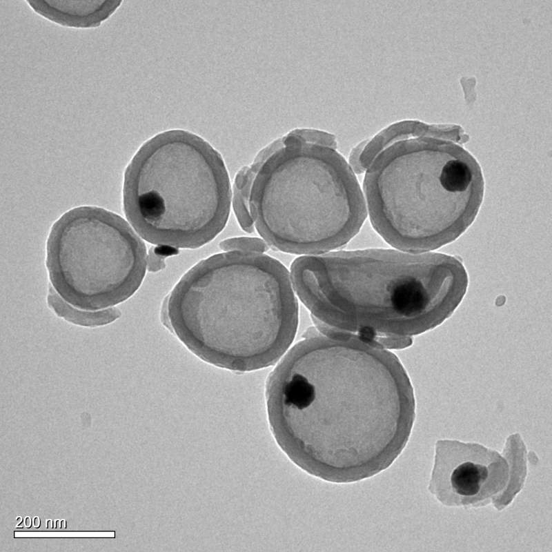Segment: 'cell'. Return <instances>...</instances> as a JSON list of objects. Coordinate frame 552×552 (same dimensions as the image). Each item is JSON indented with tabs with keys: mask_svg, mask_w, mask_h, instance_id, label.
<instances>
[{
	"mask_svg": "<svg viewBox=\"0 0 552 552\" xmlns=\"http://www.w3.org/2000/svg\"><path fill=\"white\" fill-rule=\"evenodd\" d=\"M504 455L480 444L441 440L435 444L430 493L446 506L509 505L523 486L526 451L518 434L507 438Z\"/></svg>",
	"mask_w": 552,
	"mask_h": 552,
	"instance_id": "ba28073f",
	"label": "cell"
},
{
	"mask_svg": "<svg viewBox=\"0 0 552 552\" xmlns=\"http://www.w3.org/2000/svg\"><path fill=\"white\" fill-rule=\"evenodd\" d=\"M336 145L330 134L295 130L256 156L249 210L268 246L318 255L359 233L367 217L363 191Z\"/></svg>",
	"mask_w": 552,
	"mask_h": 552,
	"instance_id": "5b68a950",
	"label": "cell"
},
{
	"mask_svg": "<svg viewBox=\"0 0 552 552\" xmlns=\"http://www.w3.org/2000/svg\"><path fill=\"white\" fill-rule=\"evenodd\" d=\"M253 178L250 167L241 168L236 175L233 192V206L241 228L248 233L254 230V224L249 210L250 191Z\"/></svg>",
	"mask_w": 552,
	"mask_h": 552,
	"instance_id": "30bf717a",
	"label": "cell"
},
{
	"mask_svg": "<svg viewBox=\"0 0 552 552\" xmlns=\"http://www.w3.org/2000/svg\"><path fill=\"white\" fill-rule=\"evenodd\" d=\"M364 172L367 215L392 247L428 252L459 237L473 223L484 190L481 168L457 145L389 129L352 153Z\"/></svg>",
	"mask_w": 552,
	"mask_h": 552,
	"instance_id": "277c9868",
	"label": "cell"
},
{
	"mask_svg": "<svg viewBox=\"0 0 552 552\" xmlns=\"http://www.w3.org/2000/svg\"><path fill=\"white\" fill-rule=\"evenodd\" d=\"M224 252H246L264 253L269 246L262 238L239 237L226 239L219 244Z\"/></svg>",
	"mask_w": 552,
	"mask_h": 552,
	"instance_id": "8fae6325",
	"label": "cell"
},
{
	"mask_svg": "<svg viewBox=\"0 0 552 552\" xmlns=\"http://www.w3.org/2000/svg\"><path fill=\"white\" fill-rule=\"evenodd\" d=\"M290 276L294 290L319 322L379 344L440 325L468 286L457 257L396 248L301 255L293 262Z\"/></svg>",
	"mask_w": 552,
	"mask_h": 552,
	"instance_id": "7a4b0ae2",
	"label": "cell"
},
{
	"mask_svg": "<svg viewBox=\"0 0 552 552\" xmlns=\"http://www.w3.org/2000/svg\"><path fill=\"white\" fill-rule=\"evenodd\" d=\"M41 521L39 518L35 517L34 519V526L36 528H39L40 526Z\"/></svg>",
	"mask_w": 552,
	"mask_h": 552,
	"instance_id": "7c38bea8",
	"label": "cell"
},
{
	"mask_svg": "<svg viewBox=\"0 0 552 552\" xmlns=\"http://www.w3.org/2000/svg\"><path fill=\"white\" fill-rule=\"evenodd\" d=\"M46 266L63 301L81 310H101L124 302L139 288L147 267L146 248L119 215L81 206L52 226Z\"/></svg>",
	"mask_w": 552,
	"mask_h": 552,
	"instance_id": "52a82bcc",
	"label": "cell"
},
{
	"mask_svg": "<svg viewBox=\"0 0 552 552\" xmlns=\"http://www.w3.org/2000/svg\"><path fill=\"white\" fill-rule=\"evenodd\" d=\"M38 14L56 24L73 28L99 26L121 6V0H43L26 1Z\"/></svg>",
	"mask_w": 552,
	"mask_h": 552,
	"instance_id": "9c48e42d",
	"label": "cell"
},
{
	"mask_svg": "<svg viewBox=\"0 0 552 552\" xmlns=\"http://www.w3.org/2000/svg\"><path fill=\"white\" fill-rule=\"evenodd\" d=\"M266 397L280 448L302 470L334 483L389 467L415 420L413 389L396 356L369 339L324 328L284 356Z\"/></svg>",
	"mask_w": 552,
	"mask_h": 552,
	"instance_id": "6da1fadb",
	"label": "cell"
},
{
	"mask_svg": "<svg viewBox=\"0 0 552 552\" xmlns=\"http://www.w3.org/2000/svg\"><path fill=\"white\" fill-rule=\"evenodd\" d=\"M162 321L203 361L244 373L283 355L295 337L298 308L280 262L264 253L224 252L183 275L164 302Z\"/></svg>",
	"mask_w": 552,
	"mask_h": 552,
	"instance_id": "3957f363",
	"label": "cell"
},
{
	"mask_svg": "<svg viewBox=\"0 0 552 552\" xmlns=\"http://www.w3.org/2000/svg\"><path fill=\"white\" fill-rule=\"evenodd\" d=\"M123 199L128 221L148 242L193 249L224 228L231 188L221 155L202 137L175 129L139 148L126 170Z\"/></svg>",
	"mask_w": 552,
	"mask_h": 552,
	"instance_id": "8992f818",
	"label": "cell"
},
{
	"mask_svg": "<svg viewBox=\"0 0 552 552\" xmlns=\"http://www.w3.org/2000/svg\"><path fill=\"white\" fill-rule=\"evenodd\" d=\"M25 521H26V522H25V524H26V526L28 528H30V527H31V525H32V520H31V518H30V517H26V520H25Z\"/></svg>",
	"mask_w": 552,
	"mask_h": 552,
	"instance_id": "4fadbf2b",
	"label": "cell"
}]
</instances>
